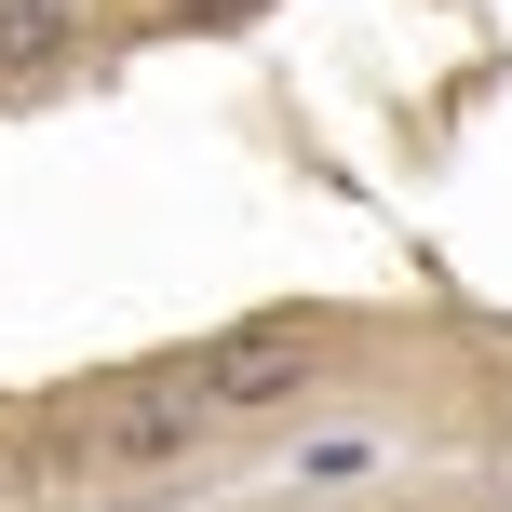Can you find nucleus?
Masks as SVG:
<instances>
[{"label": "nucleus", "mask_w": 512, "mask_h": 512, "mask_svg": "<svg viewBox=\"0 0 512 512\" xmlns=\"http://www.w3.org/2000/svg\"><path fill=\"white\" fill-rule=\"evenodd\" d=\"M203 432H216V405H203V391L176 378V391H135V405L108 418L95 445H108V459H122V472H162V459H189V445H203Z\"/></svg>", "instance_id": "obj_2"}, {"label": "nucleus", "mask_w": 512, "mask_h": 512, "mask_svg": "<svg viewBox=\"0 0 512 512\" xmlns=\"http://www.w3.org/2000/svg\"><path fill=\"white\" fill-rule=\"evenodd\" d=\"M68 68H81V14L68 0H0V81L27 95V81H68Z\"/></svg>", "instance_id": "obj_3"}, {"label": "nucleus", "mask_w": 512, "mask_h": 512, "mask_svg": "<svg viewBox=\"0 0 512 512\" xmlns=\"http://www.w3.org/2000/svg\"><path fill=\"white\" fill-rule=\"evenodd\" d=\"M310 351H324V337H310L297 310H256V324H216L203 351H189V391H203L216 418H243V405H297V391H310Z\"/></svg>", "instance_id": "obj_1"}]
</instances>
